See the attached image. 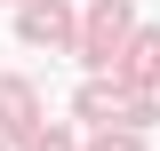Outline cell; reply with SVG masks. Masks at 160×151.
Instances as JSON below:
<instances>
[{"mask_svg": "<svg viewBox=\"0 0 160 151\" xmlns=\"http://www.w3.org/2000/svg\"><path fill=\"white\" fill-rule=\"evenodd\" d=\"M120 32H128V0H96V8H88V40H80V56H88V64H112Z\"/></svg>", "mask_w": 160, "mask_h": 151, "instance_id": "1", "label": "cell"}, {"mask_svg": "<svg viewBox=\"0 0 160 151\" xmlns=\"http://www.w3.org/2000/svg\"><path fill=\"white\" fill-rule=\"evenodd\" d=\"M16 32L32 40V48H56V40H72V8H64V0H32L16 16Z\"/></svg>", "mask_w": 160, "mask_h": 151, "instance_id": "2", "label": "cell"}, {"mask_svg": "<svg viewBox=\"0 0 160 151\" xmlns=\"http://www.w3.org/2000/svg\"><path fill=\"white\" fill-rule=\"evenodd\" d=\"M0 127L32 135V88H24V80H0Z\"/></svg>", "mask_w": 160, "mask_h": 151, "instance_id": "3", "label": "cell"}, {"mask_svg": "<svg viewBox=\"0 0 160 151\" xmlns=\"http://www.w3.org/2000/svg\"><path fill=\"white\" fill-rule=\"evenodd\" d=\"M128 80H160V32H144L136 48H128V64H120Z\"/></svg>", "mask_w": 160, "mask_h": 151, "instance_id": "4", "label": "cell"}, {"mask_svg": "<svg viewBox=\"0 0 160 151\" xmlns=\"http://www.w3.org/2000/svg\"><path fill=\"white\" fill-rule=\"evenodd\" d=\"M112 112H120V88H104V80L80 88V119H112Z\"/></svg>", "mask_w": 160, "mask_h": 151, "instance_id": "5", "label": "cell"}, {"mask_svg": "<svg viewBox=\"0 0 160 151\" xmlns=\"http://www.w3.org/2000/svg\"><path fill=\"white\" fill-rule=\"evenodd\" d=\"M88 151H136V135H96Z\"/></svg>", "mask_w": 160, "mask_h": 151, "instance_id": "6", "label": "cell"}, {"mask_svg": "<svg viewBox=\"0 0 160 151\" xmlns=\"http://www.w3.org/2000/svg\"><path fill=\"white\" fill-rule=\"evenodd\" d=\"M32 151H72V143H64V135H32Z\"/></svg>", "mask_w": 160, "mask_h": 151, "instance_id": "7", "label": "cell"}]
</instances>
